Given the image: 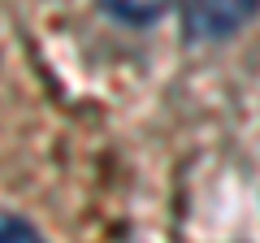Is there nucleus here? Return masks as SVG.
Masks as SVG:
<instances>
[{"instance_id": "1", "label": "nucleus", "mask_w": 260, "mask_h": 243, "mask_svg": "<svg viewBox=\"0 0 260 243\" xmlns=\"http://www.w3.org/2000/svg\"><path fill=\"white\" fill-rule=\"evenodd\" d=\"M260 13V0H186L182 35L191 44H221Z\"/></svg>"}, {"instance_id": "2", "label": "nucleus", "mask_w": 260, "mask_h": 243, "mask_svg": "<svg viewBox=\"0 0 260 243\" xmlns=\"http://www.w3.org/2000/svg\"><path fill=\"white\" fill-rule=\"evenodd\" d=\"M174 0H100V9L121 26H152L156 18H165Z\"/></svg>"}, {"instance_id": "3", "label": "nucleus", "mask_w": 260, "mask_h": 243, "mask_svg": "<svg viewBox=\"0 0 260 243\" xmlns=\"http://www.w3.org/2000/svg\"><path fill=\"white\" fill-rule=\"evenodd\" d=\"M0 243H44V234L18 213H0Z\"/></svg>"}]
</instances>
